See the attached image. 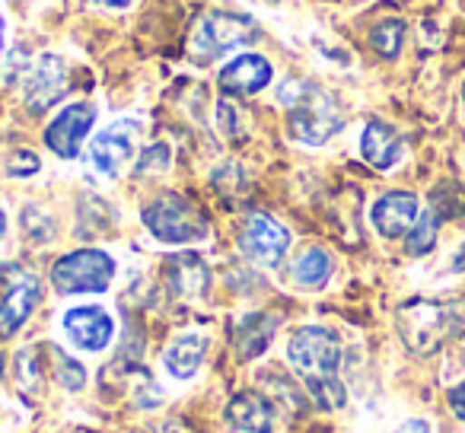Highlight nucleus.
I'll list each match as a JSON object with an SVG mask.
<instances>
[{
  "instance_id": "nucleus-1",
  "label": "nucleus",
  "mask_w": 465,
  "mask_h": 433,
  "mask_svg": "<svg viewBox=\"0 0 465 433\" xmlns=\"http://www.w3.org/2000/svg\"><path fill=\"white\" fill-rule=\"evenodd\" d=\"M287 360H291L293 373L303 379L310 399L316 401L322 411H338L348 401L338 369H341V341L335 331L322 329V325H303L291 335L287 341Z\"/></svg>"
},
{
  "instance_id": "nucleus-2",
  "label": "nucleus",
  "mask_w": 465,
  "mask_h": 433,
  "mask_svg": "<svg viewBox=\"0 0 465 433\" xmlns=\"http://www.w3.org/2000/svg\"><path fill=\"white\" fill-rule=\"evenodd\" d=\"M278 99L287 109V124H291L293 141L306 147H322L325 141L341 131L344 115L338 109L335 96L310 80H284L278 90Z\"/></svg>"
},
{
  "instance_id": "nucleus-3",
  "label": "nucleus",
  "mask_w": 465,
  "mask_h": 433,
  "mask_svg": "<svg viewBox=\"0 0 465 433\" xmlns=\"http://www.w3.org/2000/svg\"><path fill=\"white\" fill-rule=\"evenodd\" d=\"M395 319H399V335L408 350L424 357L440 350L462 329V312L440 300H408Z\"/></svg>"
},
{
  "instance_id": "nucleus-4",
  "label": "nucleus",
  "mask_w": 465,
  "mask_h": 433,
  "mask_svg": "<svg viewBox=\"0 0 465 433\" xmlns=\"http://www.w3.org/2000/svg\"><path fill=\"white\" fill-rule=\"evenodd\" d=\"M141 221L166 246H192V242L207 240V233H211L207 213L194 201H188L185 194H175V192L156 194L143 207Z\"/></svg>"
},
{
  "instance_id": "nucleus-5",
  "label": "nucleus",
  "mask_w": 465,
  "mask_h": 433,
  "mask_svg": "<svg viewBox=\"0 0 465 433\" xmlns=\"http://www.w3.org/2000/svg\"><path fill=\"white\" fill-rule=\"evenodd\" d=\"M255 35H259V26H255L252 16L211 10V14H204L194 23L192 39H188V52H192V58L198 64H211V61L236 52V48L249 45Z\"/></svg>"
},
{
  "instance_id": "nucleus-6",
  "label": "nucleus",
  "mask_w": 465,
  "mask_h": 433,
  "mask_svg": "<svg viewBox=\"0 0 465 433\" xmlns=\"http://www.w3.org/2000/svg\"><path fill=\"white\" fill-rule=\"evenodd\" d=\"M115 278V259L103 249H77L54 261L52 284L58 293H103Z\"/></svg>"
},
{
  "instance_id": "nucleus-7",
  "label": "nucleus",
  "mask_w": 465,
  "mask_h": 433,
  "mask_svg": "<svg viewBox=\"0 0 465 433\" xmlns=\"http://www.w3.org/2000/svg\"><path fill=\"white\" fill-rule=\"evenodd\" d=\"M291 249V233L284 223H278L268 213H249L240 230V252L252 265L274 268Z\"/></svg>"
},
{
  "instance_id": "nucleus-8",
  "label": "nucleus",
  "mask_w": 465,
  "mask_h": 433,
  "mask_svg": "<svg viewBox=\"0 0 465 433\" xmlns=\"http://www.w3.org/2000/svg\"><path fill=\"white\" fill-rule=\"evenodd\" d=\"M134 141H137V122H115L105 131H99L90 143V166L96 169L103 179H115L128 160L134 156Z\"/></svg>"
},
{
  "instance_id": "nucleus-9",
  "label": "nucleus",
  "mask_w": 465,
  "mask_h": 433,
  "mask_svg": "<svg viewBox=\"0 0 465 433\" xmlns=\"http://www.w3.org/2000/svg\"><path fill=\"white\" fill-rule=\"evenodd\" d=\"M93 124H96V105L90 103H74L64 112L54 115V122L45 131V147L61 160H74L90 137Z\"/></svg>"
},
{
  "instance_id": "nucleus-10",
  "label": "nucleus",
  "mask_w": 465,
  "mask_h": 433,
  "mask_svg": "<svg viewBox=\"0 0 465 433\" xmlns=\"http://www.w3.org/2000/svg\"><path fill=\"white\" fill-rule=\"evenodd\" d=\"M67 93V67L58 54H42L26 74H23V99L29 112H48Z\"/></svg>"
},
{
  "instance_id": "nucleus-11",
  "label": "nucleus",
  "mask_w": 465,
  "mask_h": 433,
  "mask_svg": "<svg viewBox=\"0 0 465 433\" xmlns=\"http://www.w3.org/2000/svg\"><path fill=\"white\" fill-rule=\"evenodd\" d=\"M64 331L74 341V348L86 350V354H99L109 348L112 335H115V322L99 306H74L64 312Z\"/></svg>"
},
{
  "instance_id": "nucleus-12",
  "label": "nucleus",
  "mask_w": 465,
  "mask_h": 433,
  "mask_svg": "<svg viewBox=\"0 0 465 433\" xmlns=\"http://www.w3.org/2000/svg\"><path fill=\"white\" fill-rule=\"evenodd\" d=\"M420 217V201L411 192H389L370 211V223L376 227V233L386 236V240H399L408 236L411 227Z\"/></svg>"
},
{
  "instance_id": "nucleus-13",
  "label": "nucleus",
  "mask_w": 465,
  "mask_h": 433,
  "mask_svg": "<svg viewBox=\"0 0 465 433\" xmlns=\"http://www.w3.org/2000/svg\"><path fill=\"white\" fill-rule=\"evenodd\" d=\"M42 287L33 274L16 271L10 278L7 297L0 300V338H10L26 325V319L33 316V310L39 306Z\"/></svg>"
},
{
  "instance_id": "nucleus-14",
  "label": "nucleus",
  "mask_w": 465,
  "mask_h": 433,
  "mask_svg": "<svg viewBox=\"0 0 465 433\" xmlns=\"http://www.w3.org/2000/svg\"><path fill=\"white\" fill-rule=\"evenodd\" d=\"M226 424L236 427L242 433H274L278 430V408L272 405V399H265L262 392H236L230 399L223 411Z\"/></svg>"
},
{
  "instance_id": "nucleus-15",
  "label": "nucleus",
  "mask_w": 465,
  "mask_h": 433,
  "mask_svg": "<svg viewBox=\"0 0 465 433\" xmlns=\"http://www.w3.org/2000/svg\"><path fill=\"white\" fill-rule=\"evenodd\" d=\"M274 80V67L262 54H240L220 71V90L230 96H255Z\"/></svg>"
},
{
  "instance_id": "nucleus-16",
  "label": "nucleus",
  "mask_w": 465,
  "mask_h": 433,
  "mask_svg": "<svg viewBox=\"0 0 465 433\" xmlns=\"http://www.w3.org/2000/svg\"><path fill=\"white\" fill-rule=\"evenodd\" d=\"M166 280L173 297L185 300V303H198L207 297V287H211V271L201 261V255L194 252H182L173 255L166 265Z\"/></svg>"
},
{
  "instance_id": "nucleus-17",
  "label": "nucleus",
  "mask_w": 465,
  "mask_h": 433,
  "mask_svg": "<svg viewBox=\"0 0 465 433\" xmlns=\"http://www.w3.org/2000/svg\"><path fill=\"white\" fill-rule=\"evenodd\" d=\"M361 153L370 166L380 169V172H386V169H392L395 162L401 160L405 143H401L399 131H395L392 124L367 122V128H363V134H361Z\"/></svg>"
},
{
  "instance_id": "nucleus-18",
  "label": "nucleus",
  "mask_w": 465,
  "mask_h": 433,
  "mask_svg": "<svg viewBox=\"0 0 465 433\" xmlns=\"http://www.w3.org/2000/svg\"><path fill=\"white\" fill-rule=\"evenodd\" d=\"M207 354V338L198 331H185V335H175L169 341V348L163 350V367L169 369V376L175 379H192L201 369Z\"/></svg>"
},
{
  "instance_id": "nucleus-19",
  "label": "nucleus",
  "mask_w": 465,
  "mask_h": 433,
  "mask_svg": "<svg viewBox=\"0 0 465 433\" xmlns=\"http://www.w3.org/2000/svg\"><path fill=\"white\" fill-rule=\"evenodd\" d=\"M274 331H278V319H274L272 312H249V316L236 325L232 344H236L242 360H255V357H262L272 348Z\"/></svg>"
},
{
  "instance_id": "nucleus-20",
  "label": "nucleus",
  "mask_w": 465,
  "mask_h": 433,
  "mask_svg": "<svg viewBox=\"0 0 465 433\" xmlns=\"http://www.w3.org/2000/svg\"><path fill=\"white\" fill-rule=\"evenodd\" d=\"M291 278H293V284H297V287L316 290V287H322L325 280L331 278V255L325 252V249H319V246L306 249V252H300L297 261H293Z\"/></svg>"
},
{
  "instance_id": "nucleus-21",
  "label": "nucleus",
  "mask_w": 465,
  "mask_h": 433,
  "mask_svg": "<svg viewBox=\"0 0 465 433\" xmlns=\"http://www.w3.org/2000/svg\"><path fill=\"white\" fill-rule=\"evenodd\" d=\"M48 350V348H45ZM42 348H23L16 354V386L26 395H39L48 376V354Z\"/></svg>"
},
{
  "instance_id": "nucleus-22",
  "label": "nucleus",
  "mask_w": 465,
  "mask_h": 433,
  "mask_svg": "<svg viewBox=\"0 0 465 433\" xmlns=\"http://www.w3.org/2000/svg\"><path fill=\"white\" fill-rule=\"evenodd\" d=\"M437 233H440V211L430 207V211H420L418 223L411 227V233L405 236V249L408 255H427L433 246H437Z\"/></svg>"
},
{
  "instance_id": "nucleus-23",
  "label": "nucleus",
  "mask_w": 465,
  "mask_h": 433,
  "mask_svg": "<svg viewBox=\"0 0 465 433\" xmlns=\"http://www.w3.org/2000/svg\"><path fill=\"white\" fill-rule=\"evenodd\" d=\"M405 20H395V16H389V20H380L373 29H370V45H373L376 54H382V58H395V54L401 52V45H405Z\"/></svg>"
},
{
  "instance_id": "nucleus-24",
  "label": "nucleus",
  "mask_w": 465,
  "mask_h": 433,
  "mask_svg": "<svg viewBox=\"0 0 465 433\" xmlns=\"http://www.w3.org/2000/svg\"><path fill=\"white\" fill-rule=\"evenodd\" d=\"M48 363H52V376L67 389V392H80L86 386V369L74 360L71 354H64L61 348H48Z\"/></svg>"
},
{
  "instance_id": "nucleus-25",
  "label": "nucleus",
  "mask_w": 465,
  "mask_h": 433,
  "mask_svg": "<svg viewBox=\"0 0 465 433\" xmlns=\"http://www.w3.org/2000/svg\"><path fill=\"white\" fill-rule=\"evenodd\" d=\"M166 166H169V147H166V143H153L150 150H143L141 162H137V175L163 172Z\"/></svg>"
},
{
  "instance_id": "nucleus-26",
  "label": "nucleus",
  "mask_w": 465,
  "mask_h": 433,
  "mask_svg": "<svg viewBox=\"0 0 465 433\" xmlns=\"http://www.w3.org/2000/svg\"><path fill=\"white\" fill-rule=\"evenodd\" d=\"M217 122H220V131H223V137H230V141H240V115H236V105L232 103H220V109H217Z\"/></svg>"
},
{
  "instance_id": "nucleus-27",
  "label": "nucleus",
  "mask_w": 465,
  "mask_h": 433,
  "mask_svg": "<svg viewBox=\"0 0 465 433\" xmlns=\"http://www.w3.org/2000/svg\"><path fill=\"white\" fill-rule=\"evenodd\" d=\"M7 172L10 175H35L39 172V156L29 153V150H16L7 162Z\"/></svg>"
},
{
  "instance_id": "nucleus-28",
  "label": "nucleus",
  "mask_w": 465,
  "mask_h": 433,
  "mask_svg": "<svg viewBox=\"0 0 465 433\" xmlns=\"http://www.w3.org/2000/svg\"><path fill=\"white\" fill-rule=\"evenodd\" d=\"M450 408L459 420H465V379L450 389Z\"/></svg>"
},
{
  "instance_id": "nucleus-29",
  "label": "nucleus",
  "mask_w": 465,
  "mask_h": 433,
  "mask_svg": "<svg viewBox=\"0 0 465 433\" xmlns=\"http://www.w3.org/2000/svg\"><path fill=\"white\" fill-rule=\"evenodd\" d=\"M392 433H430V430H427L424 420H405V424H399Z\"/></svg>"
},
{
  "instance_id": "nucleus-30",
  "label": "nucleus",
  "mask_w": 465,
  "mask_h": 433,
  "mask_svg": "<svg viewBox=\"0 0 465 433\" xmlns=\"http://www.w3.org/2000/svg\"><path fill=\"white\" fill-rule=\"evenodd\" d=\"M96 4H103V7H109V10H124V7H131V0H96Z\"/></svg>"
},
{
  "instance_id": "nucleus-31",
  "label": "nucleus",
  "mask_w": 465,
  "mask_h": 433,
  "mask_svg": "<svg viewBox=\"0 0 465 433\" xmlns=\"http://www.w3.org/2000/svg\"><path fill=\"white\" fill-rule=\"evenodd\" d=\"M4 233H7V217H4V211H0V240H4Z\"/></svg>"
},
{
  "instance_id": "nucleus-32",
  "label": "nucleus",
  "mask_w": 465,
  "mask_h": 433,
  "mask_svg": "<svg viewBox=\"0 0 465 433\" xmlns=\"http://www.w3.org/2000/svg\"><path fill=\"white\" fill-rule=\"evenodd\" d=\"M0 58H4V16H0Z\"/></svg>"
},
{
  "instance_id": "nucleus-33",
  "label": "nucleus",
  "mask_w": 465,
  "mask_h": 433,
  "mask_svg": "<svg viewBox=\"0 0 465 433\" xmlns=\"http://www.w3.org/2000/svg\"><path fill=\"white\" fill-rule=\"evenodd\" d=\"M0 376H4V360H0Z\"/></svg>"
},
{
  "instance_id": "nucleus-34",
  "label": "nucleus",
  "mask_w": 465,
  "mask_h": 433,
  "mask_svg": "<svg viewBox=\"0 0 465 433\" xmlns=\"http://www.w3.org/2000/svg\"><path fill=\"white\" fill-rule=\"evenodd\" d=\"M462 99H465V86H462Z\"/></svg>"
},
{
  "instance_id": "nucleus-35",
  "label": "nucleus",
  "mask_w": 465,
  "mask_h": 433,
  "mask_svg": "<svg viewBox=\"0 0 465 433\" xmlns=\"http://www.w3.org/2000/svg\"><path fill=\"white\" fill-rule=\"evenodd\" d=\"M272 4H278V0H272Z\"/></svg>"
}]
</instances>
